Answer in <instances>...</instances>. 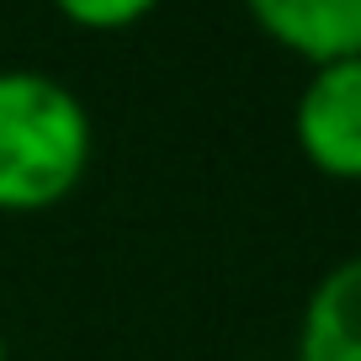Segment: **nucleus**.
I'll return each mask as SVG.
<instances>
[{
	"mask_svg": "<svg viewBox=\"0 0 361 361\" xmlns=\"http://www.w3.org/2000/svg\"><path fill=\"white\" fill-rule=\"evenodd\" d=\"M90 112L43 69H0V213H48L90 170Z\"/></svg>",
	"mask_w": 361,
	"mask_h": 361,
	"instance_id": "nucleus-1",
	"label": "nucleus"
},
{
	"mask_svg": "<svg viewBox=\"0 0 361 361\" xmlns=\"http://www.w3.org/2000/svg\"><path fill=\"white\" fill-rule=\"evenodd\" d=\"M293 133L319 176L361 180V59H335L308 75Z\"/></svg>",
	"mask_w": 361,
	"mask_h": 361,
	"instance_id": "nucleus-2",
	"label": "nucleus"
},
{
	"mask_svg": "<svg viewBox=\"0 0 361 361\" xmlns=\"http://www.w3.org/2000/svg\"><path fill=\"white\" fill-rule=\"evenodd\" d=\"M245 11L276 48L308 59L314 69L361 59V0H245Z\"/></svg>",
	"mask_w": 361,
	"mask_h": 361,
	"instance_id": "nucleus-3",
	"label": "nucleus"
},
{
	"mask_svg": "<svg viewBox=\"0 0 361 361\" xmlns=\"http://www.w3.org/2000/svg\"><path fill=\"white\" fill-rule=\"evenodd\" d=\"M298 361H361V255L314 282L298 324Z\"/></svg>",
	"mask_w": 361,
	"mask_h": 361,
	"instance_id": "nucleus-4",
	"label": "nucleus"
},
{
	"mask_svg": "<svg viewBox=\"0 0 361 361\" xmlns=\"http://www.w3.org/2000/svg\"><path fill=\"white\" fill-rule=\"evenodd\" d=\"M159 0H54V11L69 16L75 27H90V32H117V27H133L154 11Z\"/></svg>",
	"mask_w": 361,
	"mask_h": 361,
	"instance_id": "nucleus-5",
	"label": "nucleus"
},
{
	"mask_svg": "<svg viewBox=\"0 0 361 361\" xmlns=\"http://www.w3.org/2000/svg\"><path fill=\"white\" fill-rule=\"evenodd\" d=\"M0 361H11V350H6V335H0Z\"/></svg>",
	"mask_w": 361,
	"mask_h": 361,
	"instance_id": "nucleus-6",
	"label": "nucleus"
}]
</instances>
